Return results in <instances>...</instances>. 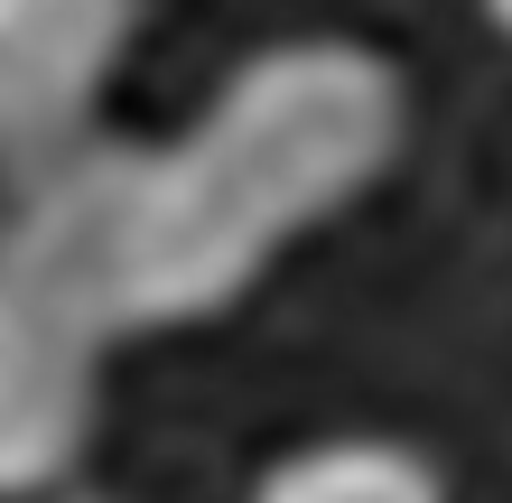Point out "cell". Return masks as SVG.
<instances>
[{"mask_svg":"<svg viewBox=\"0 0 512 503\" xmlns=\"http://www.w3.org/2000/svg\"><path fill=\"white\" fill-rule=\"evenodd\" d=\"M485 19L503 28V47H512V0H485Z\"/></svg>","mask_w":512,"mask_h":503,"instance_id":"obj_5","label":"cell"},{"mask_svg":"<svg viewBox=\"0 0 512 503\" xmlns=\"http://www.w3.org/2000/svg\"><path fill=\"white\" fill-rule=\"evenodd\" d=\"M243 503H447V476L410 438L345 429V438H308L280 466H261V485Z\"/></svg>","mask_w":512,"mask_h":503,"instance_id":"obj_4","label":"cell"},{"mask_svg":"<svg viewBox=\"0 0 512 503\" xmlns=\"http://www.w3.org/2000/svg\"><path fill=\"white\" fill-rule=\"evenodd\" d=\"M47 503H112V494H84V485H66V494H47Z\"/></svg>","mask_w":512,"mask_h":503,"instance_id":"obj_6","label":"cell"},{"mask_svg":"<svg viewBox=\"0 0 512 503\" xmlns=\"http://www.w3.org/2000/svg\"><path fill=\"white\" fill-rule=\"evenodd\" d=\"M0 243H10V224H0Z\"/></svg>","mask_w":512,"mask_h":503,"instance_id":"obj_7","label":"cell"},{"mask_svg":"<svg viewBox=\"0 0 512 503\" xmlns=\"http://www.w3.org/2000/svg\"><path fill=\"white\" fill-rule=\"evenodd\" d=\"M410 140V84L382 47L280 38L159 150H75L28 196L0 271L38 280L103 345L233 308L298 233L354 205Z\"/></svg>","mask_w":512,"mask_h":503,"instance_id":"obj_1","label":"cell"},{"mask_svg":"<svg viewBox=\"0 0 512 503\" xmlns=\"http://www.w3.org/2000/svg\"><path fill=\"white\" fill-rule=\"evenodd\" d=\"M103 410V336L38 280L0 271V503H47L75 485Z\"/></svg>","mask_w":512,"mask_h":503,"instance_id":"obj_2","label":"cell"},{"mask_svg":"<svg viewBox=\"0 0 512 503\" xmlns=\"http://www.w3.org/2000/svg\"><path fill=\"white\" fill-rule=\"evenodd\" d=\"M140 0H0V159H56L94 122Z\"/></svg>","mask_w":512,"mask_h":503,"instance_id":"obj_3","label":"cell"}]
</instances>
